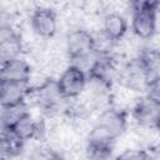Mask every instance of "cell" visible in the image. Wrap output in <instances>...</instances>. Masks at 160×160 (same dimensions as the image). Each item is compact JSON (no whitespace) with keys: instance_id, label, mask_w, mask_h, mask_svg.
Returning <instances> with one entry per match:
<instances>
[{"instance_id":"6da1fadb","label":"cell","mask_w":160,"mask_h":160,"mask_svg":"<svg viewBox=\"0 0 160 160\" xmlns=\"http://www.w3.org/2000/svg\"><path fill=\"white\" fill-rule=\"evenodd\" d=\"M128 125L125 111L115 108H108L100 112L88 134V141L114 145L118 138L122 135Z\"/></svg>"},{"instance_id":"7a4b0ae2","label":"cell","mask_w":160,"mask_h":160,"mask_svg":"<svg viewBox=\"0 0 160 160\" xmlns=\"http://www.w3.org/2000/svg\"><path fill=\"white\" fill-rule=\"evenodd\" d=\"M65 51L70 60H72L71 65H75L84 70V65L90 68L92 62L90 59L96 58L94 51V38L92 34L84 28L71 29L65 38Z\"/></svg>"},{"instance_id":"3957f363","label":"cell","mask_w":160,"mask_h":160,"mask_svg":"<svg viewBox=\"0 0 160 160\" xmlns=\"http://www.w3.org/2000/svg\"><path fill=\"white\" fill-rule=\"evenodd\" d=\"M158 1H135L131 4V30L138 39L150 40L156 32Z\"/></svg>"},{"instance_id":"277c9868","label":"cell","mask_w":160,"mask_h":160,"mask_svg":"<svg viewBox=\"0 0 160 160\" xmlns=\"http://www.w3.org/2000/svg\"><path fill=\"white\" fill-rule=\"evenodd\" d=\"M86 85H88L86 72L82 69L71 64L62 70V72L56 80L58 90L64 100L66 99L72 100L80 98V95L86 89Z\"/></svg>"},{"instance_id":"5b68a950","label":"cell","mask_w":160,"mask_h":160,"mask_svg":"<svg viewBox=\"0 0 160 160\" xmlns=\"http://www.w3.org/2000/svg\"><path fill=\"white\" fill-rule=\"evenodd\" d=\"M160 116V101L144 96L138 99L132 106V118L141 128H156Z\"/></svg>"},{"instance_id":"8992f818","label":"cell","mask_w":160,"mask_h":160,"mask_svg":"<svg viewBox=\"0 0 160 160\" xmlns=\"http://www.w3.org/2000/svg\"><path fill=\"white\" fill-rule=\"evenodd\" d=\"M30 24L32 31L42 39L52 38L58 29L56 15L49 8H36L30 16Z\"/></svg>"},{"instance_id":"52a82bcc","label":"cell","mask_w":160,"mask_h":160,"mask_svg":"<svg viewBox=\"0 0 160 160\" xmlns=\"http://www.w3.org/2000/svg\"><path fill=\"white\" fill-rule=\"evenodd\" d=\"M10 130L16 138H19L21 141L26 142V141L38 139L41 135V132L44 131V126H42L41 121L34 119L30 115V112H28L24 116H21L10 128Z\"/></svg>"},{"instance_id":"ba28073f","label":"cell","mask_w":160,"mask_h":160,"mask_svg":"<svg viewBox=\"0 0 160 160\" xmlns=\"http://www.w3.org/2000/svg\"><path fill=\"white\" fill-rule=\"evenodd\" d=\"M31 68L24 59H16L0 68V80L4 82H30Z\"/></svg>"},{"instance_id":"9c48e42d","label":"cell","mask_w":160,"mask_h":160,"mask_svg":"<svg viewBox=\"0 0 160 160\" xmlns=\"http://www.w3.org/2000/svg\"><path fill=\"white\" fill-rule=\"evenodd\" d=\"M128 31V22L122 14L118 11H109L102 18L101 32L114 44L120 41Z\"/></svg>"},{"instance_id":"30bf717a","label":"cell","mask_w":160,"mask_h":160,"mask_svg":"<svg viewBox=\"0 0 160 160\" xmlns=\"http://www.w3.org/2000/svg\"><path fill=\"white\" fill-rule=\"evenodd\" d=\"M24 51V44L16 32H12L8 38L0 41V68L5 64L21 58Z\"/></svg>"},{"instance_id":"8fae6325","label":"cell","mask_w":160,"mask_h":160,"mask_svg":"<svg viewBox=\"0 0 160 160\" xmlns=\"http://www.w3.org/2000/svg\"><path fill=\"white\" fill-rule=\"evenodd\" d=\"M112 146L114 145L88 141L84 149V156L86 160H109L111 158Z\"/></svg>"},{"instance_id":"7c38bea8","label":"cell","mask_w":160,"mask_h":160,"mask_svg":"<svg viewBox=\"0 0 160 160\" xmlns=\"http://www.w3.org/2000/svg\"><path fill=\"white\" fill-rule=\"evenodd\" d=\"M114 160H151L149 151L141 148H126L119 152Z\"/></svg>"},{"instance_id":"4fadbf2b","label":"cell","mask_w":160,"mask_h":160,"mask_svg":"<svg viewBox=\"0 0 160 160\" xmlns=\"http://www.w3.org/2000/svg\"><path fill=\"white\" fill-rule=\"evenodd\" d=\"M12 25V14L6 9H0V31L11 29Z\"/></svg>"},{"instance_id":"5bb4252c","label":"cell","mask_w":160,"mask_h":160,"mask_svg":"<svg viewBox=\"0 0 160 160\" xmlns=\"http://www.w3.org/2000/svg\"><path fill=\"white\" fill-rule=\"evenodd\" d=\"M10 134H11L10 128L0 120V144H1V142H4V141L9 138V135H10Z\"/></svg>"},{"instance_id":"9a60e30c","label":"cell","mask_w":160,"mask_h":160,"mask_svg":"<svg viewBox=\"0 0 160 160\" xmlns=\"http://www.w3.org/2000/svg\"><path fill=\"white\" fill-rule=\"evenodd\" d=\"M49 160H70V159H68V158H64V156H61V155H56V154H52L51 156H50V159Z\"/></svg>"}]
</instances>
